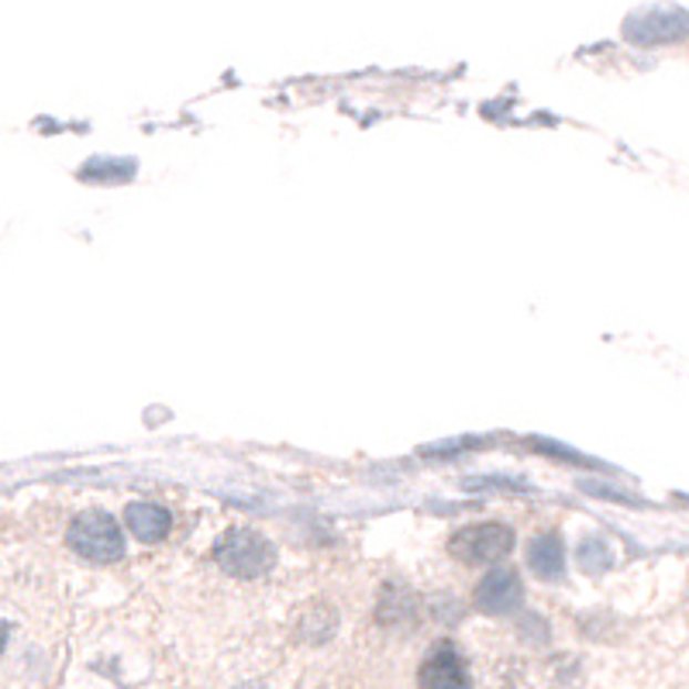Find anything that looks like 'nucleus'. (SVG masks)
Returning <instances> with one entry per match:
<instances>
[{
	"label": "nucleus",
	"instance_id": "nucleus-1",
	"mask_svg": "<svg viewBox=\"0 0 689 689\" xmlns=\"http://www.w3.org/2000/svg\"><path fill=\"white\" fill-rule=\"evenodd\" d=\"M217 562H222L225 573L238 579H256L272 569V548L269 542L256 535V531L235 527L225 535V542L217 545Z\"/></svg>",
	"mask_w": 689,
	"mask_h": 689
},
{
	"label": "nucleus",
	"instance_id": "nucleus-2",
	"mask_svg": "<svg viewBox=\"0 0 689 689\" xmlns=\"http://www.w3.org/2000/svg\"><path fill=\"white\" fill-rule=\"evenodd\" d=\"M70 545H73V552H80V555H86L93 562H111V558H117L124 552L121 527L104 511L80 514L73 521V527H70Z\"/></svg>",
	"mask_w": 689,
	"mask_h": 689
},
{
	"label": "nucleus",
	"instance_id": "nucleus-3",
	"mask_svg": "<svg viewBox=\"0 0 689 689\" xmlns=\"http://www.w3.org/2000/svg\"><path fill=\"white\" fill-rule=\"evenodd\" d=\"M449 548H452V555L469 562V566H476V562H493L514 548V531L507 524H496V521L473 524V527H462Z\"/></svg>",
	"mask_w": 689,
	"mask_h": 689
},
{
	"label": "nucleus",
	"instance_id": "nucleus-4",
	"mask_svg": "<svg viewBox=\"0 0 689 689\" xmlns=\"http://www.w3.org/2000/svg\"><path fill=\"white\" fill-rule=\"evenodd\" d=\"M521 600H524V589H521L517 576L507 573V569L490 573V576L476 586V607H483V610H490V614H511V610L521 607Z\"/></svg>",
	"mask_w": 689,
	"mask_h": 689
},
{
	"label": "nucleus",
	"instance_id": "nucleus-5",
	"mask_svg": "<svg viewBox=\"0 0 689 689\" xmlns=\"http://www.w3.org/2000/svg\"><path fill=\"white\" fill-rule=\"evenodd\" d=\"M128 527L138 542H163L169 535V511L160 504H132L128 507Z\"/></svg>",
	"mask_w": 689,
	"mask_h": 689
},
{
	"label": "nucleus",
	"instance_id": "nucleus-6",
	"mask_svg": "<svg viewBox=\"0 0 689 689\" xmlns=\"http://www.w3.org/2000/svg\"><path fill=\"white\" fill-rule=\"evenodd\" d=\"M469 676H465V662L455 655V648H442V651H434L431 659L424 662L421 669V682L424 686H462Z\"/></svg>",
	"mask_w": 689,
	"mask_h": 689
},
{
	"label": "nucleus",
	"instance_id": "nucleus-7",
	"mask_svg": "<svg viewBox=\"0 0 689 689\" xmlns=\"http://www.w3.org/2000/svg\"><path fill=\"white\" fill-rule=\"evenodd\" d=\"M527 566L535 576L542 579H558L562 576V566H566V552H562V542L555 535H542L531 542V552H527Z\"/></svg>",
	"mask_w": 689,
	"mask_h": 689
},
{
	"label": "nucleus",
	"instance_id": "nucleus-8",
	"mask_svg": "<svg viewBox=\"0 0 689 689\" xmlns=\"http://www.w3.org/2000/svg\"><path fill=\"white\" fill-rule=\"evenodd\" d=\"M607 562H610V548H607V542H600V538H589V542H583V545H579V566H583L586 573H600V569H607Z\"/></svg>",
	"mask_w": 689,
	"mask_h": 689
},
{
	"label": "nucleus",
	"instance_id": "nucleus-9",
	"mask_svg": "<svg viewBox=\"0 0 689 689\" xmlns=\"http://www.w3.org/2000/svg\"><path fill=\"white\" fill-rule=\"evenodd\" d=\"M4 641H8V635H4V628H0V648H4Z\"/></svg>",
	"mask_w": 689,
	"mask_h": 689
}]
</instances>
